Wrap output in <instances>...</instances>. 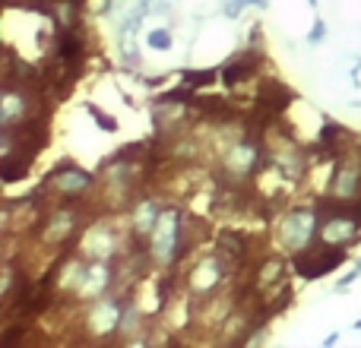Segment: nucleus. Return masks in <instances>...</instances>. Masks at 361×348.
<instances>
[{
	"label": "nucleus",
	"mask_w": 361,
	"mask_h": 348,
	"mask_svg": "<svg viewBox=\"0 0 361 348\" xmlns=\"http://www.w3.org/2000/svg\"><path fill=\"white\" fill-rule=\"evenodd\" d=\"M254 63H257V57H244V61H238V63H231L228 70H225V80L228 82H238V80H244L247 76V70H254Z\"/></svg>",
	"instance_id": "nucleus-13"
},
{
	"label": "nucleus",
	"mask_w": 361,
	"mask_h": 348,
	"mask_svg": "<svg viewBox=\"0 0 361 348\" xmlns=\"http://www.w3.org/2000/svg\"><path fill=\"white\" fill-rule=\"evenodd\" d=\"M118 317H121L118 304H102V307H95V311H92L89 326H92L95 333H108V330H114V326H118Z\"/></svg>",
	"instance_id": "nucleus-7"
},
{
	"label": "nucleus",
	"mask_w": 361,
	"mask_h": 348,
	"mask_svg": "<svg viewBox=\"0 0 361 348\" xmlns=\"http://www.w3.org/2000/svg\"><path fill=\"white\" fill-rule=\"evenodd\" d=\"M178 247V212H165L162 218H159V225L152 228V254H156V260H171V254H175Z\"/></svg>",
	"instance_id": "nucleus-1"
},
{
	"label": "nucleus",
	"mask_w": 361,
	"mask_h": 348,
	"mask_svg": "<svg viewBox=\"0 0 361 348\" xmlns=\"http://www.w3.org/2000/svg\"><path fill=\"white\" fill-rule=\"evenodd\" d=\"M51 184L63 193H76V190H82V187H89V174L80 168H61L51 178Z\"/></svg>",
	"instance_id": "nucleus-5"
},
{
	"label": "nucleus",
	"mask_w": 361,
	"mask_h": 348,
	"mask_svg": "<svg viewBox=\"0 0 361 348\" xmlns=\"http://www.w3.org/2000/svg\"><path fill=\"white\" fill-rule=\"evenodd\" d=\"M311 235H314V218H311V212H292V216L282 222V228H279V237H282V244L286 247H292V250H301L307 241H311Z\"/></svg>",
	"instance_id": "nucleus-2"
},
{
	"label": "nucleus",
	"mask_w": 361,
	"mask_h": 348,
	"mask_svg": "<svg viewBox=\"0 0 361 348\" xmlns=\"http://www.w3.org/2000/svg\"><path fill=\"white\" fill-rule=\"evenodd\" d=\"M288 101H292V92L286 86H279V82H263L260 86V105L269 114H279L282 108H288Z\"/></svg>",
	"instance_id": "nucleus-4"
},
{
	"label": "nucleus",
	"mask_w": 361,
	"mask_h": 348,
	"mask_svg": "<svg viewBox=\"0 0 361 348\" xmlns=\"http://www.w3.org/2000/svg\"><path fill=\"white\" fill-rule=\"evenodd\" d=\"M254 159H257V149H254V146H247V143L235 146V149L228 152V171L247 174L250 168H254Z\"/></svg>",
	"instance_id": "nucleus-6"
},
{
	"label": "nucleus",
	"mask_w": 361,
	"mask_h": 348,
	"mask_svg": "<svg viewBox=\"0 0 361 348\" xmlns=\"http://www.w3.org/2000/svg\"><path fill=\"white\" fill-rule=\"evenodd\" d=\"M19 114H25V108H23V101H19V95H6V99H4V124L13 127Z\"/></svg>",
	"instance_id": "nucleus-12"
},
{
	"label": "nucleus",
	"mask_w": 361,
	"mask_h": 348,
	"mask_svg": "<svg viewBox=\"0 0 361 348\" xmlns=\"http://www.w3.org/2000/svg\"><path fill=\"white\" fill-rule=\"evenodd\" d=\"M111 231L108 228H92L86 235V241H82V250H89V254H95V256H102V254H111Z\"/></svg>",
	"instance_id": "nucleus-9"
},
{
	"label": "nucleus",
	"mask_w": 361,
	"mask_h": 348,
	"mask_svg": "<svg viewBox=\"0 0 361 348\" xmlns=\"http://www.w3.org/2000/svg\"><path fill=\"white\" fill-rule=\"evenodd\" d=\"M169 42H171L169 32H152V35H149V44H152V48H159V51L169 48Z\"/></svg>",
	"instance_id": "nucleus-15"
},
{
	"label": "nucleus",
	"mask_w": 361,
	"mask_h": 348,
	"mask_svg": "<svg viewBox=\"0 0 361 348\" xmlns=\"http://www.w3.org/2000/svg\"><path fill=\"white\" fill-rule=\"evenodd\" d=\"M343 263V254H305V256H298V273L305 275V279H317V275H324L326 269H333V266H339Z\"/></svg>",
	"instance_id": "nucleus-3"
},
{
	"label": "nucleus",
	"mask_w": 361,
	"mask_h": 348,
	"mask_svg": "<svg viewBox=\"0 0 361 348\" xmlns=\"http://www.w3.org/2000/svg\"><path fill=\"white\" fill-rule=\"evenodd\" d=\"M358 231V225H355V218H333V222H326L324 225V237L330 244H339V241H349L352 235Z\"/></svg>",
	"instance_id": "nucleus-8"
},
{
	"label": "nucleus",
	"mask_w": 361,
	"mask_h": 348,
	"mask_svg": "<svg viewBox=\"0 0 361 348\" xmlns=\"http://www.w3.org/2000/svg\"><path fill=\"white\" fill-rule=\"evenodd\" d=\"M133 225H137V231H152L159 225V216H156V206L146 199V203L137 206V216H133Z\"/></svg>",
	"instance_id": "nucleus-11"
},
{
	"label": "nucleus",
	"mask_w": 361,
	"mask_h": 348,
	"mask_svg": "<svg viewBox=\"0 0 361 348\" xmlns=\"http://www.w3.org/2000/svg\"><path fill=\"white\" fill-rule=\"evenodd\" d=\"M105 285H108V266H95V269H89V279H82L80 294L82 298H95V294H102Z\"/></svg>",
	"instance_id": "nucleus-10"
},
{
	"label": "nucleus",
	"mask_w": 361,
	"mask_h": 348,
	"mask_svg": "<svg viewBox=\"0 0 361 348\" xmlns=\"http://www.w3.org/2000/svg\"><path fill=\"white\" fill-rule=\"evenodd\" d=\"M311 4H314V0H311Z\"/></svg>",
	"instance_id": "nucleus-16"
},
{
	"label": "nucleus",
	"mask_w": 361,
	"mask_h": 348,
	"mask_svg": "<svg viewBox=\"0 0 361 348\" xmlns=\"http://www.w3.org/2000/svg\"><path fill=\"white\" fill-rule=\"evenodd\" d=\"M70 225H73V216H70V212H61V216H54V218H51L48 237H61V235H67Z\"/></svg>",
	"instance_id": "nucleus-14"
}]
</instances>
